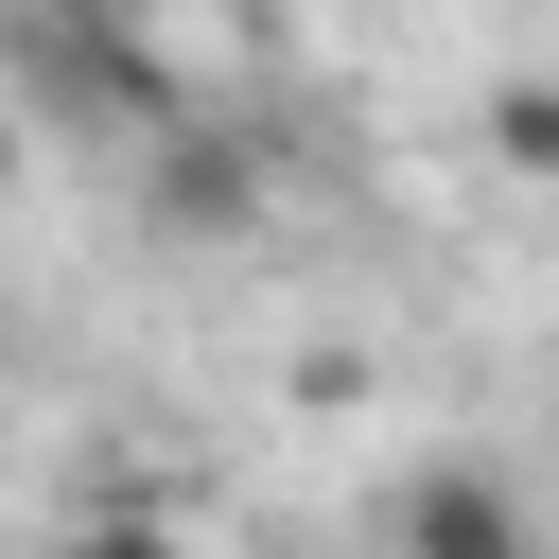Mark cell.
<instances>
[{
    "label": "cell",
    "instance_id": "6da1fadb",
    "mask_svg": "<svg viewBox=\"0 0 559 559\" xmlns=\"http://www.w3.org/2000/svg\"><path fill=\"white\" fill-rule=\"evenodd\" d=\"M384 542L402 559H542V507L507 489V472H472V454H437L402 507H384Z\"/></svg>",
    "mask_w": 559,
    "mask_h": 559
},
{
    "label": "cell",
    "instance_id": "7a4b0ae2",
    "mask_svg": "<svg viewBox=\"0 0 559 559\" xmlns=\"http://www.w3.org/2000/svg\"><path fill=\"white\" fill-rule=\"evenodd\" d=\"M245 192H262L245 157H157V210L175 227H245Z\"/></svg>",
    "mask_w": 559,
    "mask_h": 559
},
{
    "label": "cell",
    "instance_id": "3957f363",
    "mask_svg": "<svg viewBox=\"0 0 559 559\" xmlns=\"http://www.w3.org/2000/svg\"><path fill=\"white\" fill-rule=\"evenodd\" d=\"M52 559H192V524H157V507H87Z\"/></svg>",
    "mask_w": 559,
    "mask_h": 559
}]
</instances>
